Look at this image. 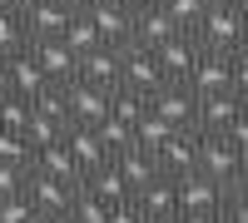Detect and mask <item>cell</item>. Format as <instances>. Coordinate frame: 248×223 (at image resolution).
<instances>
[{
	"mask_svg": "<svg viewBox=\"0 0 248 223\" xmlns=\"http://www.w3.org/2000/svg\"><path fill=\"white\" fill-rule=\"evenodd\" d=\"M134 204L144 208V218H159V223H179V189H174V178L169 174H159L149 178L139 193H134Z\"/></svg>",
	"mask_w": 248,
	"mask_h": 223,
	"instance_id": "5bb4252c",
	"label": "cell"
},
{
	"mask_svg": "<svg viewBox=\"0 0 248 223\" xmlns=\"http://www.w3.org/2000/svg\"><path fill=\"white\" fill-rule=\"evenodd\" d=\"M109 223H144V208L134 204V193L119 198V204H109Z\"/></svg>",
	"mask_w": 248,
	"mask_h": 223,
	"instance_id": "8d00e7d4",
	"label": "cell"
},
{
	"mask_svg": "<svg viewBox=\"0 0 248 223\" xmlns=\"http://www.w3.org/2000/svg\"><path fill=\"white\" fill-rule=\"evenodd\" d=\"M154 159H159V174H169V178L199 169V129H174V134L159 144Z\"/></svg>",
	"mask_w": 248,
	"mask_h": 223,
	"instance_id": "4fadbf2b",
	"label": "cell"
},
{
	"mask_svg": "<svg viewBox=\"0 0 248 223\" xmlns=\"http://www.w3.org/2000/svg\"><path fill=\"white\" fill-rule=\"evenodd\" d=\"M119 5H129V10H139V5H149V0H119Z\"/></svg>",
	"mask_w": 248,
	"mask_h": 223,
	"instance_id": "bcb514c9",
	"label": "cell"
},
{
	"mask_svg": "<svg viewBox=\"0 0 248 223\" xmlns=\"http://www.w3.org/2000/svg\"><path fill=\"white\" fill-rule=\"evenodd\" d=\"M75 193H79V178H55V174H35V169L25 178V198L35 204V213H70Z\"/></svg>",
	"mask_w": 248,
	"mask_h": 223,
	"instance_id": "277c9868",
	"label": "cell"
},
{
	"mask_svg": "<svg viewBox=\"0 0 248 223\" xmlns=\"http://www.w3.org/2000/svg\"><path fill=\"white\" fill-rule=\"evenodd\" d=\"M79 184H85L94 198H105V204H119V198H129V184L119 178V169H114V164H99L94 174L79 178Z\"/></svg>",
	"mask_w": 248,
	"mask_h": 223,
	"instance_id": "603a6c76",
	"label": "cell"
},
{
	"mask_svg": "<svg viewBox=\"0 0 248 223\" xmlns=\"http://www.w3.org/2000/svg\"><path fill=\"white\" fill-rule=\"evenodd\" d=\"M229 193H248V154L238 159V169H233V178H229Z\"/></svg>",
	"mask_w": 248,
	"mask_h": 223,
	"instance_id": "f35d334b",
	"label": "cell"
},
{
	"mask_svg": "<svg viewBox=\"0 0 248 223\" xmlns=\"http://www.w3.org/2000/svg\"><path fill=\"white\" fill-rule=\"evenodd\" d=\"M238 144L229 134H199V169L209 174V178H218V184H229L233 178V169H238Z\"/></svg>",
	"mask_w": 248,
	"mask_h": 223,
	"instance_id": "30bf717a",
	"label": "cell"
},
{
	"mask_svg": "<svg viewBox=\"0 0 248 223\" xmlns=\"http://www.w3.org/2000/svg\"><path fill=\"white\" fill-rule=\"evenodd\" d=\"M35 218V204L25 193H10V198H0V223H30Z\"/></svg>",
	"mask_w": 248,
	"mask_h": 223,
	"instance_id": "836d02e7",
	"label": "cell"
},
{
	"mask_svg": "<svg viewBox=\"0 0 248 223\" xmlns=\"http://www.w3.org/2000/svg\"><path fill=\"white\" fill-rule=\"evenodd\" d=\"M70 124H60V119H45V114H30V124H25V139H30V149H45V144H60L65 139Z\"/></svg>",
	"mask_w": 248,
	"mask_h": 223,
	"instance_id": "f1b7e54d",
	"label": "cell"
},
{
	"mask_svg": "<svg viewBox=\"0 0 248 223\" xmlns=\"http://www.w3.org/2000/svg\"><path fill=\"white\" fill-rule=\"evenodd\" d=\"M223 218H229V223H248V193H229V204H223Z\"/></svg>",
	"mask_w": 248,
	"mask_h": 223,
	"instance_id": "74e56055",
	"label": "cell"
},
{
	"mask_svg": "<svg viewBox=\"0 0 248 223\" xmlns=\"http://www.w3.org/2000/svg\"><path fill=\"white\" fill-rule=\"evenodd\" d=\"M30 223H70V213H35Z\"/></svg>",
	"mask_w": 248,
	"mask_h": 223,
	"instance_id": "b9f144b4",
	"label": "cell"
},
{
	"mask_svg": "<svg viewBox=\"0 0 248 223\" xmlns=\"http://www.w3.org/2000/svg\"><path fill=\"white\" fill-rule=\"evenodd\" d=\"M149 109L159 119H169L174 129H194V114H199V94L189 85H159L149 94Z\"/></svg>",
	"mask_w": 248,
	"mask_h": 223,
	"instance_id": "ba28073f",
	"label": "cell"
},
{
	"mask_svg": "<svg viewBox=\"0 0 248 223\" xmlns=\"http://www.w3.org/2000/svg\"><path fill=\"white\" fill-rule=\"evenodd\" d=\"M243 45H248V35H243Z\"/></svg>",
	"mask_w": 248,
	"mask_h": 223,
	"instance_id": "f907efd6",
	"label": "cell"
},
{
	"mask_svg": "<svg viewBox=\"0 0 248 223\" xmlns=\"http://www.w3.org/2000/svg\"><path fill=\"white\" fill-rule=\"evenodd\" d=\"M85 15L94 20V30H99V40H105V45L119 50V45H129V40H134V10L119 5V0H94Z\"/></svg>",
	"mask_w": 248,
	"mask_h": 223,
	"instance_id": "9c48e42d",
	"label": "cell"
},
{
	"mask_svg": "<svg viewBox=\"0 0 248 223\" xmlns=\"http://www.w3.org/2000/svg\"><path fill=\"white\" fill-rule=\"evenodd\" d=\"M25 5L30 0H0V10H15V15H25Z\"/></svg>",
	"mask_w": 248,
	"mask_h": 223,
	"instance_id": "7bdbcfd3",
	"label": "cell"
},
{
	"mask_svg": "<svg viewBox=\"0 0 248 223\" xmlns=\"http://www.w3.org/2000/svg\"><path fill=\"white\" fill-rule=\"evenodd\" d=\"M144 223H159V218H144Z\"/></svg>",
	"mask_w": 248,
	"mask_h": 223,
	"instance_id": "c3c4849f",
	"label": "cell"
},
{
	"mask_svg": "<svg viewBox=\"0 0 248 223\" xmlns=\"http://www.w3.org/2000/svg\"><path fill=\"white\" fill-rule=\"evenodd\" d=\"M70 5H60V0H30L25 5V30H30V40H60L65 35V25H70Z\"/></svg>",
	"mask_w": 248,
	"mask_h": 223,
	"instance_id": "9a60e30c",
	"label": "cell"
},
{
	"mask_svg": "<svg viewBox=\"0 0 248 223\" xmlns=\"http://www.w3.org/2000/svg\"><path fill=\"white\" fill-rule=\"evenodd\" d=\"M109 114L119 119V124H139L144 114H149V94H139V89H124V85H114L109 89Z\"/></svg>",
	"mask_w": 248,
	"mask_h": 223,
	"instance_id": "7402d4cb",
	"label": "cell"
},
{
	"mask_svg": "<svg viewBox=\"0 0 248 223\" xmlns=\"http://www.w3.org/2000/svg\"><path fill=\"white\" fill-rule=\"evenodd\" d=\"M154 59H159V70H164L169 85H184L189 70H194V59H199V40H194L189 30H179V35H169V40L154 50Z\"/></svg>",
	"mask_w": 248,
	"mask_h": 223,
	"instance_id": "8fae6325",
	"label": "cell"
},
{
	"mask_svg": "<svg viewBox=\"0 0 248 223\" xmlns=\"http://www.w3.org/2000/svg\"><path fill=\"white\" fill-rule=\"evenodd\" d=\"M229 89L248 104V45H243V50H233V85H229Z\"/></svg>",
	"mask_w": 248,
	"mask_h": 223,
	"instance_id": "d590c367",
	"label": "cell"
},
{
	"mask_svg": "<svg viewBox=\"0 0 248 223\" xmlns=\"http://www.w3.org/2000/svg\"><path fill=\"white\" fill-rule=\"evenodd\" d=\"M30 169H35V174H55V178H79V164H75V154H70V144H65V139H60V144L35 149Z\"/></svg>",
	"mask_w": 248,
	"mask_h": 223,
	"instance_id": "44dd1931",
	"label": "cell"
},
{
	"mask_svg": "<svg viewBox=\"0 0 248 223\" xmlns=\"http://www.w3.org/2000/svg\"><path fill=\"white\" fill-rule=\"evenodd\" d=\"M229 139H233V144H238V154H248V109L238 114V124L229 129Z\"/></svg>",
	"mask_w": 248,
	"mask_h": 223,
	"instance_id": "ab89813d",
	"label": "cell"
},
{
	"mask_svg": "<svg viewBox=\"0 0 248 223\" xmlns=\"http://www.w3.org/2000/svg\"><path fill=\"white\" fill-rule=\"evenodd\" d=\"M218 5H243V0H218Z\"/></svg>",
	"mask_w": 248,
	"mask_h": 223,
	"instance_id": "7dc6e473",
	"label": "cell"
},
{
	"mask_svg": "<svg viewBox=\"0 0 248 223\" xmlns=\"http://www.w3.org/2000/svg\"><path fill=\"white\" fill-rule=\"evenodd\" d=\"M109 164L119 169V178L124 184H129V193H139L144 184H149V178H159V159L149 154V149H139V144H129V149H119Z\"/></svg>",
	"mask_w": 248,
	"mask_h": 223,
	"instance_id": "e0dca14e",
	"label": "cell"
},
{
	"mask_svg": "<svg viewBox=\"0 0 248 223\" xmlns=\"http://www.w3.org/2000/svg\"><path fill=\"white\" fill-rule=\"evenodd\" d=\"M30 114H45V119H60V124H70V104H65V89L60 85H45L30 94Z\"/></svg>",
	"mask_w": 248,
	"mask_h": 223,
	"instance_id": "484cf974",
	"label": "cell"
},
{
	"mask_svg": "<svg viewBox=\"0 0 248 223\" xmlns=\"http://www.w3.org/2000/svg\"><path fill=\"white\" fill-rule=\"evenodd\" d=\"M179 223H229V218L223 208H214V213H179Z\"/></svg>",
	"mask_w": 248,
	"mask_h": 223,
	"instance_id": "60d3db41",
	"label": "cell"
},
{
	"mask_svg": "<svg viewBox=\"0 0 248 223\" xmlns=\"http://www.w3.org/2000/svg\"><path fill=\"white\" fill-rule=\"evenodd\" d=\"M248 104L233 94V89H218V94H199V114H194V129L199 134H229L238 124V114Z\"/></svg>",
	"mask_w": 248,
	"mask_h": 223,
	"instance_id": "5b68a950",
	"label": "cell"
},
{
	"mask_svg": "<svg viewBox=\"0 0 248 223\" xmlns=\"http://www.w3.org/2000/svg\"><path fill=\"white\" fill-rule=\"evenodd\" d=\"M169 35H179V25L169 20V10H164L159 0H149V5H139V10H134V45L159 50Z\"/></svg>",
	"mask_w": 248,
	"mask_h": 223,
	"instance_id": "2e32d148",
	"label": "cell"
},
{
	"mask_svg": "<svg viewBox=\"0 0 248 223\" xmlns=\"http://www.w3.org/2000/svg\"><path fill=\"white\" fill-rule=\"evenodd\" d=\"M119 85L124 89H139V94H154L159 85H169V79H164L154 50H144V45L129 40V45H119Z\"/></svg>",
	"mask_w": 248,
	"mask_h": 223,
	"instance_id": "3957f363",
	"label": "cell"
},
{
	"mask_svg": "<svg viewBox=\"0 0 248 223\" xmlns=\"http://www.w3.org/2000/svg\"><path fill=\"white\" fill-rule=\"evenodd\" d=\"M60 40H65L75 55H90V50L105 45V40H99V30H94V20H90L85 10H75V15H70V25H65V35H60Z\"/></svg>",
	"mask_w": 248,
	"mask_h": 223,
	"instance_id": "cb8c5ba5",
	"label": "cell"
},
{
	"mask_svg": "<svg viewBox=\"0 0 248 223\" xmlns=\"http://www.w3.org/2000/svg\"><path fill=\"white\" fill-rule=\"evenodd\" d=\"M70 223H109V204H105V198H94L85 184H79L75 204H70Z\"/></svg>",
	"mask_w": 248,
	"mask_h": 223,
	"instance_id": "83f0119b",
	"label": "cell"
},
{
	"mask_svg": "<svg viewBox=\"0 0 248 223\" xmlns=\"http://www.w3.org/2000/svg\"><path fill=\"white\" fill-rule=\"evenodd\" d=\"M65 144H70L75 164H79V178L94 174L99 164H109V149L99 144V134H94V129H85V124H70V129H65Z\"/></svg>",
	"mask_w": 248,
	"mask_h": 223,
	"instance_id": "ac0fdd59",
	"label": "cell"
},
{
	"mask_svg": "<svg viewBox=\"0 0 248 223\" xmlns=\"http://www.w3.org/2000/svg\"><path fill=\"white\" fill-rule=\"evenodd\" d=\"M169 134H174V124H169V119H159V114L149 109V114L134 124V144H139V149H149V154H159V144H164Z\"/></svg>",
	"mask_w": 248,
	"mask_h": 223,
	"instance_id": "4316f807",
	"label": "cell"
},
{
	"mask_svg": "<svg viewBox=\"0 0 248 223\" xmlns=\"http://www.w3.org/2000/svg\"><path fill=\"white\" fill-rule=\"evenodd\" d=\"M65 104H70V124H85V129H94L99 119L109 114V89H99V85H85V79H75V85H65Z\"/></svg>",
	"mask_w": 248,
	"mask_h": 223,
	"instance_id": "7c38bea8",
	"label": "cell"
},
{
	"mask_svg": "<svg viewBox=\"0 0 248 223\" xmlns=\"http://www.w3.org/2000/svg\"><path fill=\"white\" fill-rule=\"evenodd\" d=\"M194 94H218V89H229L233 85V55H223V50H199L194 59V70L189 79H184Z\"/></svg>",
	"mask_w": 248,
	"mask_h": 223,
	"instance_id": "52a82bcc",
	"label": "cell"
},
{
	"mask_svg": "<svg viewBox=\"0 0 248 223\" xmlns=\"http://www.w3.org/2000/svg\"><path fill=\"white\" fill-rule=\"evenodd\" d=\"M94 134H99V144L109 149V159H114L119 149H129V144H134V129H129V124H119L114 114H105V119H99V124H94Z\"/></svg>",
	"mask_w": 248,
	"mask_h": 223,
	"instance_id": "f546056e",
	"label": "cell"
},
{
	"mask_svg": "<svg viewBox=\"0 0 248 223\" xmlns=\"http://www.w3.org/2000/svg\"><path fill=\"white\" fill-rule=\"evenodd\" d=\"M30 55L40 59V70H45V79L50 85H75L79 79V55L65 45V40H30Z\"/></svg>",
	"mask_w": 248,
	"mask_h": 223,
	"instance_id": "8992f818",
	"label": "cell"
},
{
	"mask_svg": "<svg viewBox=\"0 0 248 223\" xmlns=\"http://www.w3.org/2000/svg\"><path fill=\"white\" fill-rule=\"evenodd\" d=\"M60 5H70V10H90L94 0H60Z\"/></svg>",
	"mask_w": 248,
	"mask_h": 223,
	"instance_id": "f6af8a7d",
	"label": "cell"
},
{
	"mask_svg": "<svg viewBox=\"0 0 248 223\" xmlns=\"http://www.w3.org/2000/svg\"><path fill=\"white\" fill-rule=\"evenodd\" d=\"M79 79H85V85H99V89H114L119 85V50L99 45L90 55H79Z\"/></svg>",
	"mask_w": 248,
	"mask_h": 223,
	"instance_id": "d6986e66",
	"label": "cell"
},
{
	"mask_svg": "<svg viewBox=\"0 0 248 223\" xmlns=\"http://www.w3.org/2000/svg\"><path fill=\"white\" fill-rule=\"evenodd\" d=\"M179 189V213H214L229 204V184H218V178H209L203 169H189L174 178Z\"/></svg>",
	"mask_w": 248,
	"mask_h": 223,
	"instance_id": "7a4b0ae2",
	"label": "cell"
},
{
	"mask_svg": "<svg viewBox=\"0 0 248 223\" xmlns=\"http://www.w3.org/2000/svg\"><path fill=\"white\" fill-rule=\"evenodd\" d=\"M25 124H30V99L25 94H0V129H20L25 134Z\"/></svg>",
	"mask_w": 248,
	"mask_h": 223,
	"instance_id": "4dcf8cb0",
	"label": "cell"
},
{
	"mask_svg": "<svg viewBox=\"0 0 248 223\" xmlns=\"http://www.w3.org/2000/svg\"><path fill=\"white\" fill-rule=\"evenodd\" d=\"M159 5L169 10V20H174L179 30H194V25H199V15L209 10L214 0H159Z\"/></svg>",
	"mask_w": 248,
	"mask_h": 223,
	"instance_id": "1f68e13d",
	"label": "cell"
},
{
	"mask_svg": "<svg viewBox=\"0 0 248 223\" xmlns=\"http://www.w3.org/2000/svg\"><path fill=\"white\" fill-rule=\"evenodd\" d=\"M25 178H30V164H0V198L25 193Z\"/></svg>",
	"mask_w": 248,
	"mask_h": 223,
	"instance_id": "e575fe53",
	"label": "cell"
},
{
	"mask_svg": "<svg viewBox=\"0 0 248 223\" xmlns=\"http://www.w3.org/2000/svg\"><path fill=\"white\" fill-rule=\"evenodd\" d=\"M199 40V50H223V55H233L243 50V35H248V10L243 5H214L199 15V25L189 30Z\"/></svg>",
	"mask_w": 248,
	"mask_h": 223,
	"instance_id": "6da1fadb",
	"label": "cell"
},
{
	"mask_svg": "<svg viewBox=\"0 0 248 223\" xmlns=\"http://www.w3.org/2000/svg\"><path fill=\"white\" fill-rule=\"evenodd\" d=\"M243 10H248V0H243Z\"/></svg>",
	"mask_w": 248,
	"mask_h": 223,
	"instance_id": "681fc988",
	"label": "cell"
},
{
	"mask_svg": "<svg viewBox=\"0 0 248 223\" xmlns=\"http://www.w3.org/2000/svg\"><path fill=\"white\" fill-rule=\"evenodd\" d=\"M30 45V30H25V15L15 10H0V59H10L15 50Z\"/></svg>",
	"mask_w": 248,
	"mask_h": 223,
	"instance_id": "d4e9b609",
	"label": "cell"
},
{
	"mask_svg": "<svg viewBox=\"0 0 248 223\" xmlns=\"http://www.w3.org/2000/svg\"><path fill=\"white\" fill-rule=\"evenodd\" d=\"M5 70H10V89H15V94H25V99H30L35 89H45V85H50L45 70H40V59L30 55V45H25V50H15V55L5 59Z\"/></svg>",
	"mask_w": 248,
	"mask_h": 223,
	"instance_id": "ffe728a7",
	"label": "cell"
},
{
	"mask_svg": "<svg viewBox=\"0 0 248 223\" xmlns=\"http://www.w3.org/2000/svg\"><path fill=\"white\" fill-rule=\"evenodd\" d=\"M0 94H10V70H5V59H0Z\"/></svg>",
	"mask_w": 248,
	"mask_h": 223,
	"instance_id": "ee69618b",
	"label": "cell"
},
{
	"mask_svg": "<svg viewBox=\"0 0 248 223\" xmlns=\"http://www.w3.org/2000/svg\"><path fill=\"white\" fill-rule=\"evenodd\" d=\"M35 149H30V139L20 134V129H0V164H30Z\"/></svg>",
	"mask_w": 248,
	"mask_h": 223,
	"instance_id": "d6a6232c",
	"label": "cell"
}]
</instances>
